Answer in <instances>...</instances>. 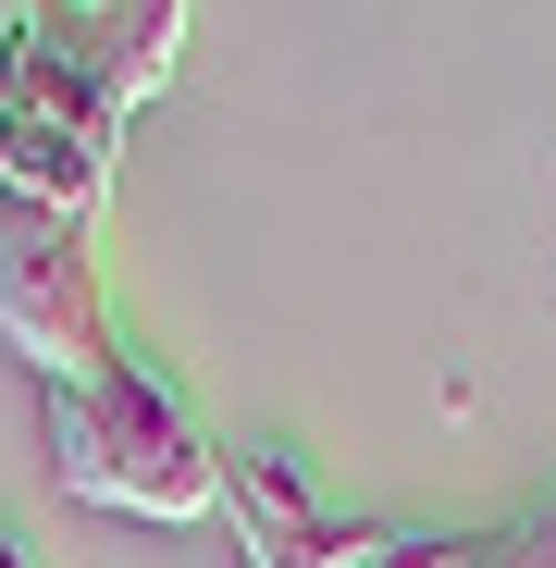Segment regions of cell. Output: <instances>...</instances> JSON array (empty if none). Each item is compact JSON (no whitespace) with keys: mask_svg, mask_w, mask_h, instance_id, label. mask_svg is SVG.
I'll return each instance as SVG.
<instances>
[{"mask_svg":"<svg viewBox=\"0 0 556 568\" xmlns=\"http://www.w3.org/2000/svg\"><path fill=\"white\" fill-rule=\"evenodd\" d=\"M0 334H13V358L38 371L50 396H87L124 358L112 297H100V260H87V223L0 199Z\"/></svg>","mask_w":556,"mask_h":568,"instance_id":"obj_2","label":"cell"},{"mask_svg":"<svg viewBox=\"0 0 556 568\" xmlns=\"http://www.w3.org/2000/svg\"><path fill=\"white\" fill-rule=\"evenodd\" d=\"M50 13V0H38ZM62 26V13H50ZM62 50L87 62V87H100V100L137 124L161 87H173V50H185V0H124V13H100V26H62Z\"/></svg>","mask_w":556,"mask_h":568,"instance_id":"obj_4","label":"cell"},{"mask_svg":"<svg viewBox=\"0 0 556 568\" xmlns=\"http://www.w3.org/2000/svg\"><path fill=\"white\" fill-rule=\"evenodd\" d=\"M0 568H38V556H26V531H0Z\"/></svg>","mask_w":556,"mask_h":568,"instance_id":"obj_7","label":"cell"},{"mask_svg":"<svg viewBox=\"0 0 556 568\" xmlns=\"http://www.w3.org/2000/svg\"><path fill=\"white\" fill-rule=\"evenodd\" d=\"M50 483L124 519H223V445L124 346L87 396H50Z\"/></svg>","mask_w":556,"mask_h":568,"instance_id":"obj_1","label":"cell"},{"mask_svg":"<svg viewBox=\"0 0 556 568\" xmlns=\"http://www.w3.org/2000/svg\"><path fill=\"white\" fill-rule=\"evenodd\" d=\"M50 13H62V26H100V13H124V0H50Z\"/></svg>","mask_w":556,"mask_h":568,"instance_id":"obj_6","label":"cell"},{"mask_svg":"<svg viewBox=\"0 0 556 568\" xmlns=\"http://www.w3.org/2000/svg\"><path fill=\"white\" fill-rule=\"evenodd\" d=\"M223 519H235L247 568H334V556H346V519L310 495V469L272 457V445L223 457Z\"/></svg>","mask_w":556,"mask_h":568,"instance_id":"obj_3","label":"cell"},{"mask_svg":"<svg viewBox=\"0 0 556 568\" xmlns=\"http://www.w3.org/2000/svg\"><path fill=\"white\" fill-rule=\"evenodd\" d=\"M483 568H556V507H532L519 531H495V544H483Z\"/></svg>","mask_w":556,"mask_h":568,"instance_id":"obj_5","label":"cell"}]
</instances>
